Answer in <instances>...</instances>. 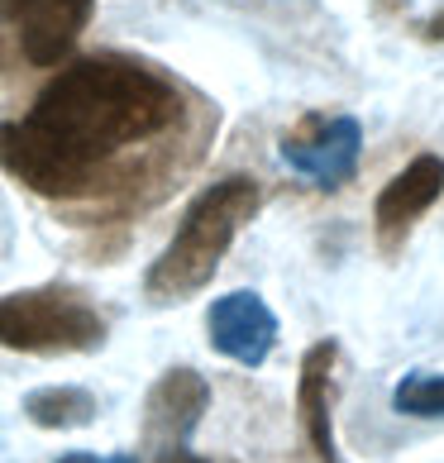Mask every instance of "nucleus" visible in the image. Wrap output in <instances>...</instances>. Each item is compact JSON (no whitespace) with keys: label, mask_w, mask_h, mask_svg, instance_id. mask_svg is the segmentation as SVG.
<instances>
[{"label":"nucleus","mask_w":444,"mask_h":463,"mask_svg":"<svg viewBox=\"0 0 444 463\" xmlns=\"http://www.w3.org/2000/svg\"><path fill=\"white\" fill-rule=\"evenodd\" d=\"M177 110L182 100L173 81H163L153 67L115 53H96L62 67L39 91L29 119L53 134L62 148H72L77 158L100 167V158L177 125Z\"/></svg>","instance_id":"nucleus-1"},{"label":"nucleus","mask_w":444,"mask_h":463,"mask_svg":"<svg viewBox=\"0 0 444 463\" xmlns=\"http://www.w3.org/2000/svg\"><path fill=\"white\" fill-rule=\"evenodd\" d=\"M259 205H263V186L253 177H225V182L206 186V192L186 205L173 244L153 259L148 278H144L148 297L158 306L196 297L215 278V268L239 239V230L259 215Z\"/></svg>","instance_id":"nucleus-2"},{"label":"nucleus","mask_w":444,"mask_h":463,"mask_svg":"<svg viewBox=\"0 0 444 463\" xmlns=\"http://www.w3.org/2000/svg\"><path fill=\"white\" fill-rule=\"evenodd\" d=\"M0 345L20 354H91L106 345V320L72 287H29L0 297Z\"/></svg>","instance_id":"nucleus-3"},{"label":"nucleus","mask_w":444,"mask_h":463,"mask_svg":"<svg viewBox=\"0 0 444 463\" xmlns=\"http://www.w3.org/2000/svg\"><path fill=\"white\" fill-rule=\"evenodd\" d=\"M0 167L24 182L39 196H81L96 186V167L87 158H77L72 148H62L48 129H39L33 119H0Z\"/></svg>","instance_id":"nucleus-4"},{"label":"nucleus","mask_w":444,"mask_h":463,"mask_svg":"<svg viewBox=\"0 0 444 463\" xmlns=\"http://www.w3.org/2000/svg\"><path fill=\"white\" fill-rule=\"evenodd\" d=\"M282 163L316 186H339L354 177L364 153V125L354 115H306L292 134H282Z\"/></svg>","instance_id":"nucleus-5"},{"label":"nucleus","mask_w":444,"mask_h":463,"mask_svg":"<svg viewBox=\"0 0 444 463\" xmlns=\"http://www.w3.org/2000/svg\"><path fill=\"white\" fill-rule=\"evenodd\" d=\"M206 406H211L206 377L196 368H167L144 402V454H163V449L192 444Z\"/></svg>","instance_id":"nucleus-6"},{"label":"nucleus","mask_w":444,"mask_h":463,"mask_svg":"<svg viewBox=\"0 0 444 463\" xmlns=\"http://www.w3.org/2000/svg\"><path fill=\"white\" fill-rule=\"evenodd\" d=\"M96 0H0V20L14 24L33 67H53L72 53L77 33L91 24Z\"/></svg>","instance_id":"nucleus-7"},{"label":"nucleus","mask_w":444,"mask_h":463,"mask_svg":"<svg viewBox=\"0 0 444 463\" xmlns=\"http://www.w3.org/2000/svg\"><path fill=\"white\" fill-rule=\"evenodd\" d=\"M439 196H444V158H439V153H420V158H411L378 192V205H373L378 244L387 253H397L406 244V234L416 230V220L430 211Z\"/></svg>","instance_id":"nucleus-8"},{"label":"nucleus","mask_w":444,"mask_h":463,"mask_svg":"<svg viewBox=\"0 0 444 463\" xmlns=\"http://www.w3.org/2000/svg\"><path fill=\"white\" fill-rule=\"evenodd\" d=\"M206 330L215 354L234 358L239 368H263L278 345V316L259 291H225L220 301H211Z\"/></svg>","instance_id":"nucleus-9"},{"label":"nucleus","mask_w":444,"mask_h":463,"mask_svg":"<svg viewBox=\"0 0 444 463\" xmlns=\"http://www.w3.org/2000/svg\"><path fill=\"white\" fill-rule=\"evenodd\" d=\"M335 358L339 345L335 339H320V345L306 349L301 358V383H297V411H301V425H306V439L320 463H339L335 449V416H330V402H335Z\"/></svg>","instance_id":"nucleus-10"},{"label":"nucleus","mask_w":444,"mask_h":463,"mask_svg":"<svg viewBox=\"0 0 444 463\" xmlns=\"http://www.w3.org/2000/svg\"><path fill=\"white\" fill-rule=\"evenodd\" d=\"M24 416L39 430H81L96 420V397L87 387H39L24 397Z\"/></svg>","instance_id":"nucleus-11"},{"label":"nucleus","mask_w":444,"mask_h":463,"mask_svg":"<svg viewBox=\"0 0 444 463\" xmlns=\"http://www.w3.org/2000/svg\"><path fill=\"white\" fill-rule=\"evenodd\" d=\"M392 406L401 411V416H420V420H439L444 416V373H406L397 377V387H392Z\"/></svg>","instance_id":"nucleus-12"},{"label":"nucleus","mask_w":444,"mask_h":463,"mask_svg":"<svg viewBox=\"0 0 444 463\" xmlns=\"http://www.w3.org/2000/svg\"><path fill=\"white\" fill-rule=\"evenodd\" d=\"M153 463H206L201 454H192V444H182V449H163V454H148Z\"/></svg>","instance_id":"nucleus-13"},{"label":"nucleus","mask_w":444,"mask_h":463,"mask_svg":"<svg viewBox=\"0 0 444 463\" xmlns=\"http://www.w3.org/2000/svg\"><path fill=\"white\" fill-rule=\"evenodd\" d=\"M425 39H430V43H439V39H444V5L430 14V20H425Z\"/></svg>","instance_id":"nucleus-14"},{"label":"nucleus","mask_w":444,"mask_h":463,"mask_svg":"<svg viewBox=\"0 0 444 463\" xmlns=\"http://www.w3.org/2000/svg\"><path fill=\"white\" fill-rule=\"evenodd\" d=\"M58 463H106V458H96V454H87V449H77V454H62Z\"/></svg>","instance_id":"nucleus-15"},{"label":"nucleus","mask_w":444,"mask_h":463,"mask_svg":"<svg viewBox=\"0 0 444 463\" xmlns=\"http://www.w3.org/2000/svg\"><path fill=\"white\" fill-rule=\"evenodd\" d=\"M106 463H144V454H115V458H106Z\"/></svg>","instance_id":"nucleus-16"}]
</instances>
